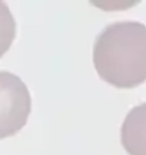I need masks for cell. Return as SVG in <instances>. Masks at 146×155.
Masks as SVG:
<instances>
[{"label": "cell", "mask_w": 146, "mask_h": 155, "mask_svg": "<svg viewBox=\"0 0 146 155\" xmlns=\"http://www.w3.org/2000/svg\"><path fill=\"white\" fill-rule=\"evenodd\" d=\"M16 37V20L6 3L0 2V58H2Z\"/></svg>", "instance_id": "4"}, {"label": "cell", "mask_w": 146, "mask_h": 155, "mask_svg": "<svg viewBox=\"0 0 146 155\" xmlns=\"http://www.w3.org/2000/svg\"><path fill=\"white\" fill-rule=\"evenodd\" d=\"M31 112L28 87L19 76L0 71V140L16 135Z\"/></svg>", "instance_id": "2"}, {"label": "cell", "mask_w": 146, "mask_h": 155, "mask_svg": "<svg viewBox=\"0 0 146 155\" xmlns=\"http://www.w3.org/2000/svg\"><path fill=\"white\" fill-rule=\"evenodd\" d=\"M121 144L129 155H146V102L127 112L121 126Z\"/></svg>", "instance_id": "3"}, {"label": "cell", "mask_w": 146, "mask_h": 155, "mask_svg": "<svg viewBox=\"0 0 146 155\" xmlns=\"http://www.w3.org/2000/svg\"><path fill=\"white\" fill-rule=\"evenodd\" d=\"M93 65L103 81L134 88L146 81V25L135 20L106 27L93 45Z\"/></svg>", "instance_id": "1"}]
</instances>
